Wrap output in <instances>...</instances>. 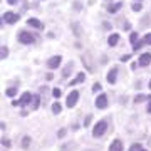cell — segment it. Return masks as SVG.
Here are the masks:
<instances>
[{"label":"cell","mask_w":151,"mask_h":151,"mask_svg":"<svg viewBox=\"0 0 151 151\" xmlns=\"http://www.w3.org/2000/svg\"><path fill=\"white\" fill-rule=\"evenodd\" d=\"M17 40L20 44H25V45H29V44H34L35 42V37H34V34L27 32V30H22V32L17 34Z\"/></svg>","instance_id":"6da1fadb"},{"label":"cell","mask_w":151,"mask_h":151,"mask_svg":"<svg viewBox=\"0 0 151 151\" xmlns=\"http://www.w3.org/2000/svg\"><path fill=\"white\" fill-rule=\"evenodd\" d=\"M106 129H108V123H106L104 119H101V121H97L96 126H94V129H92V136H94V138H101V136L106 133Z\"/></svg>","instance_id":"7a4b0ae2"},{"label":"cell","mask_w":151,"mask_h":151,"mask_svg":"<svg viewBox=\"0 0 151 151\" xmlns=\"http://www.w3.org/2000/svg\"><path fill=\"white\" fill-rule=\"evenodd\" d=\"M32 94L30 92H24L20 97H19V101H12V106H20V108H25L27 104L32 103Z\"/></svg>","instance_id":"3957f363"},{"label":"cell","mask_w":151,"mask_h":151,"mask_svg":"<svg viewBox=\"0 0 151 151\" xmlns=\"http://www.w3.org/2000/svg\"><path fill=\"white\" fill-rule=\"evenodd\" d=\"M77 101H79V92H77V91H72V92H69L65 104H67V108H74L76 104H77Z\"/></svg>","instance_id":"277c9868"},{"label":"cell","mask_w":151,"mask_h":151,"mask_svg":"<svg viewBox=\"0 0 151 151\" xmlns=\"http://www.w3.org/2000/svg\"><path fill=\"white\" fill-rule=\"evenodd\" d=\"M96 108L97 109H106L108 108V96L106 94H99V96L96 97Z\"/></svg>","instance_id":"5b68a950"},{"label":"cell","mask_w":151,"mask_h":151,"mask_svg":"<svg viewBox=\"0 0 151 151\" xmlns=\"http://www.w3.org/2000/svg\"><path fill=\"white\" fill-rule=\"evenodd\" d=\"M60 62H62V57L60 55H54V57H50L47 60V67L49 69H59Z\"/></svg>","instance_id":"8992f818"},{"label":"cell","mask_w":151,"mask_h":151,"mask_svg":"<svg viewBox=\"0 0 151 151\" xmlns=\"http://www.w3.org/2000/svg\"><path fill=\"white\" fill-rule=\"evenodd\" d=\"M2 20L7 22V24H15V22H19V15L14 14V12H5L2 15Z\"/></svg>","instance_id":"52a82bcc"},{"label":"cell","mask_w":151,"mask_h":151,"mask_svg":"<svg viewBox=\"0 0 151 151\" xmlns=\"http://www.w3.org/2000/svg\"><path fill=\"white\" fill-rule=\"evenodd\" d=\"M138 64L141 65V67H146V65L151 64V54L150 52H145V54L139 55V59H138Z\"/></svg>","instance_id":"ba28073f"},{"label":"cell","mask_w":151,"mask_h":151,"mask_svg":"<svg viewBox=\"0 0 151 151\" xmlns=\"http://www.w3.org/2000/svg\"><path fill=\"white\" fill-rule=\"evenodd\" d=\"M109 151H124L123 141L121 139H114L111 145H109Z\"/></svg>","instance_id":"9c48e42d"},{"label":"cell","mask_w":151,"mask_h":151,"mask_svg":"<svg viewBox=\"0 0 151 151\" xmlns=\"http://www.w3.org/2000/svg\"><path fill=\"white\" fill-rule=\"evenodd\" d=\"M27 24L30 25V27H34V29H39V30H42L44 29V24L39 20V19H35V17H30V19L27 20Z\"/></svg>","instance_id":"30bf717a"},{"label":"cell","mask_w":151,"mask_h":151,"mask_svg":"<svg viewBox=\"0 0 151 151\" xmlns=\"http://www.w3.org/2000/svg\"><path fill=\"white\" fill-rule=\"evenodd\" d=\"M119 9H123V2H116V4H111L106 7L108 14H116V12H119Z\"/></svg>","instance_id":"8fae6325"},{"label":"cell","mask_w":151,"mask_h":151,"mask_svg":"<svg viewBox=\"0 0 151 151\" xmlns=\"http://www.w3.org/2000/svg\"><path fill=\"white\" fill-rule=\"evenodd\" d=\"M84 81H86V74H84V72H79V74H77L74 79L69 82V84H70V86H76V84H81V82H84Z\"/></svg>","instance_id":"7c38bea8"},{"label":"cell","mask_w":151,"mask_h":151,"mask_svg":"<svg viewBox=\"0 0 151 151\" xmlns=\"http://www.w3.org/2000/svg\"><path fill=\"white\" fill-rule=\"evenodd\" d=\"M116 76H118V67H113V69L108 72V82L109 84H114V82H116Z\"/></svg>","instance_id":"4fadbf2b"},{"label":"cell","mask_w":151,"mask_h":151,"mask_svg":"<svg viewBox=\"0 0 151 151\" xmlns=\"http://www.w3.org/2000/svg\"><path fill=\"white\" fill-rule=\"evenodd\" d=\"M118 42H119V34L114 32V34H111V35L108 37V44L111 45V47H114V45H116Z\"/></svg>","instance_id":"5bb4252c"},{"label":"cell","mask_w":151,"mask_h":151,"mask_svg":"<svg viewBox=\"0 0 151 151\" xmlns=\"http://www.w3.org/2000/svg\"><path fill=\"white\" fill-rule=\"evenodd\" d=\"M39 106H40V97H39V94H34L32 103H30V109L35 111V109H39Z\"/></svg>","instance_id":"9a60e30c"},{"label":"cell","mask_w":151,"mask_h":151,"mask_svg":"<svg viewBox=\"0 0 151 151\" xmlns=\"http://www.w3.org/2000/svg\"><path fill=\"white\" fill-rule=\"evenodd\" d=\"M146 99L150 101V96H145V94H138V96L134 97V103H136V104H139V103H143V101H146Z\"/></svg>","instance_id":"2e32d148"},{"label":"cell","mask_w":151,"mask_h":151,"mask_svg":"<svg viewBox=\"0 0 151 151\" xmlns=\"http://www.w3.org/2000/svg\"><path fill=\"white\" fill-rule=\"evenodd\" d=\"M29 146H30V136H24V138H22V148L27 150Z\"/></svg>","instance_id":"e0dca14e"},{"label":"cell","mask_w":151,"mask_h":151,"mask_svg":"<svg viewBox=\"0 0 151 151\" xmlns=\"http://www.w3.org/2000/svg\"><path fill=\"white\" fill-rule=\"evenodd\" d=\"M0 49H2V50H0V59H2V60H5V57L9 55V47H5V45H2Z\"/></svg>","instance_id":"ac0fdd59"},{"label":"cell","mask_w":151,"mask_h":151,"mask_svg":"<svg viewBox=\"0 0 151 151\" xmlns=\"http://www.w3.org/2000/svg\"><path fill=\"white\" fill-rule=\"evenodd\" d=\"M141 42H143V45H151V32L146 34L145 37L141 39Z\"/></svg>","instance_id":"d6986e66"},{"label":"cell","mask_w":151,"mask_h":151,"mask_svg":"<svg viewBox=\"0 0 151 151\" xmlns=\"http://www.w3.org/2000/svg\"><path fill=\"white\" fill-rule=\"evenodd\" d=\"M17 92H19V91H17L15 87H9V89L5 91V96H9V97H14V96L17 94Z\"/></svg>","instance_id":"ffe728a7"},{"label":"cell","mask_w":151,"mask_h":151,"mask_svg":"<svg viewBox=\"0 0 151 151\" xmlns=\"http://www.w3.org/2000/svg\"><path fill=\"white\" fill-rule=\"evenodd\" d=\"M60 111H62V106H60L59 103H54V104H52V113H54V114H59Z\"/></svg>","instance_id":"44dd1931"},{"label":"cell","mask_w":151,"mask_h":151,"mask_svg":"<svg viewBox=\"0 0 151 151\" xmlns=\"http://www.w3.org/2000/svg\"><path fill=\"white\" fill-rule=\"evenodd\" d=\"M131 9H133V12H141L143 10V5H141V2H136V4L131 5Z\"/></svg>","instance_id":"7402d4cb"},{"label":"cell","mask_w":151,"mask_h":151,"mask_svg":"<svg viewBox=\"0 0 151 151\" xmlns=\"http://www.w3.org/2000/svg\"><path fill=\"white\" fill-rule=\"evenodd\" d=\"M138 35H139L138 32H131V34H129V40H131V44H133V45L138 42Z\"/></svg>","instance_id":"603a6c76"},{"label":"cell","mask_w":151,"mask_h":151,"mask_svg":"<svg viewBox=\"0 0 151 151\" xmlns=\"http://www.w3.org/2000/svg\"><path fill=\"white\" fill-rule=\"evenodd\" d=\"M72 67H74V64L70 62V64L67 65V67H65L64 70H62V76H64V77H69V72H70V69H72Z\"/></svg>","instance_id":"cb8c5ba5"},{"label":"cell","mask_w":151,"mask_h":151,"mask_svg":"<svg viewBox=\"0 0 151 151\" xmlns=\"http://www.w3.org/2000/svg\"><path fill=\"white\" fill-rule=\"evenodd\" d=\"M60 94H62V91H60L59 87H55L54 91H52V96H54L55 99H59V97H60Z\"/></svg>","instance_id":"d4e9b609"},{"label":"cell","mask_w":151,"mask_h":151,"mask_svg":"<svg viewBox=\"0 0 151 151\" xmlns=\"http://www.w3.org/2000/svg\"><path fill=\"white\" fill-rule=\"evenodd\" d=\"M141 150H143V146H141L139 143H136V145H133L129 148V151H141Z\"/></svg>","instance_id":"484cf974"},{"label":"cell","mask_w":151,"mask_h":151,"mask_svg":"<svg viewBox=\"0 0 151 151\" xmlns=\"http://www.w3.org/2000/svg\"><path fill=\"white\" fill-rule=\"evenodd\" d=\"M101 89H103V87H101V84H99V82H96V84L92 86V89H91V91H92V92H99Z\"/></svg>","instance_id":"4316f807"},{"label":"cell","mask_w":151,"mask_h":151,"mask_svg":"<svg viewBox=\"0 0 151 151\" xmlns=\"http://www.w3.org/2000/svg\"><path fill=\"white\" fill-rule=\"evenodd\" d=\"M89 124H91V116H87V118L84 119V126H86V128L89 126Z\"/></svg>","instance_id":"83f0119b"},{"label":"cell","mask_w":151,"mask_h":151,"mask_svg":"<svg viewBox=\"0 0 151 151\" xmlns=\"http://www.w3.org/2000/svg\"><path fill=\"white\" fill-rule=\"evenodd\" d=\"M123 29H124V30H131V24H129V22H126V24L123 25Z\"/></svg>","instance_id":"f1b7e54d"},{"label":"cell","mask_w":151,"mask_h":151,"mask_svg":"<svg viewBox=\"0 0 151 151\" xmlns=\"http://www.w3.org/2000/svg\"><path fill=\"white\" fill-rule=\"evenodd\" d=\"M2 145L7 146V148H10V141H9V139H2Z\"/></svg>","instance_id":"f546056e"},{"label":"cell","mask_w":151,"mask_h":151,"mask_svg":"<svg viewBox=\"0 0 151 151\" xmlns=\"http://www.w3.org/2000/svg\"><path fill=\"white\" fill-rule=\"evenodd\" d=\"M129 59H131L129 54H126V55H123V57H121V60H123V62H126V60H129Z\"/></svg>","instance_id":"4dcf8cb0"},{"label":"cell","mask_w":151,"mask_h":151,"mask_svg":"<svg viewBox=\"0 0 151 151\" xmlns=\"http://www.w3.org/2000/svg\"><path fill=\"white\" fill-rule=\"evenodd\" d=\"M17 2H19V0H7V4H9V5H15Z\"/></svg>","instance_id":"1f68e13d"},{"label":"cell","mask_w":151,"mask_h":151,"mask_svg":"<svg viewBox=\"0 0 151 151\" xmlns=\"http://www.w3.org/2000/svg\"><path fill=\"white\" fill-rule=\"evenodd\" d=\"M52 79H54V74H52V72H49V74H47V81H52Z\"/></svg>","instance_id":"d6a6232c"},{"label":"cell","mask_w":151,"mask_h":151,"mask_svg":"<svg viewBox=\"0 0 151 151\" xmlns=\"http://www.w3.org/2000/svg\"><path fill=\"white\" fill-rule=\"evenodd\" d=\"M74 7H76V10H81V4H77V2H76Z\"/></svg>","instance_id":"836d02e7"},{"label":"cell","mask_w":151,"mask_h":151,"mask_svg":"<svg viewBox=\"0 0 151 151\" xmlns=\"http://www.w3.org/2000/svg\"><path fill=\"white\" fill-rule=\"evenodd\" d=\"M146 111H148V113L151 114V99H150V104H148V109H146Z\"/></svg>","instance_id":"e575fe53"},{"label":"cell","mask_w":151,"mask_h":151,"mask_svg":"<svg viewBox=\"0 0 151 151\" xmlns=\"http://www.w3.org/2000/svg\"><path fill=\"white\" fill-rule=\"evenodd\" d=\"M141 151H148V150H145V148H143V150H141Z\"/></svg>","instance_id":"d590c367"},{"label":"cell","mask_w":151,"mask_h":151,"mask_svg":"<svg viewBox=\"0 0 151 151\" xmlns=\"http://www.w3.org/2000/svg\"><path fill=\"white\" fill-rule=\"evenodd\" d=\"M150 89H151V81H150Z\"/></svg>","instance_id":"8d00e7d4"},{"label":"cell","mask_w":151,"mask_h":151,"mask_svg":"<svg viewBox=\"0 0 151 151\" xmlns=\"http://www.w3.org/2000/svg\"><path fill=\"white\" fill-rule=\"evenodd\" d=\"M136 2H141V0H136Z\"/></svg>","instance_id":"74e56055"}]
</instances>
